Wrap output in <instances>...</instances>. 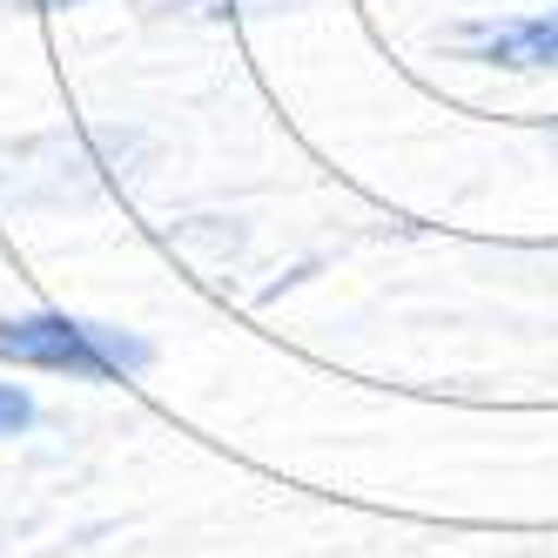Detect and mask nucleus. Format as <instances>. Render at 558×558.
I'll list each match as a JSON object with an SVG mask.
<instances>
[{
  "instance_id": "nucleus-4",
  "label": "nucleus",
  "mask_w": 558,
  "mask_h": 558,
  "mask_svg": "<svg viewBox=\"0 0 558 558\" xmlns=\"http://www.w3.org/2000/svg\"><path fill=\"white\" fill-rule=\"evenodd\" d=\"M27 8H41V14H54V8H82V0H27Z\"/></svg>"
},
{
  "instance_id": "nucleus-3",
  "label": "nucleus",
  "mask_w": 558,
  "mask_h": 558,
  "mask_svg": "<svg viewBox=\"0 0 558 558\" xmlns=\"http://www.w3.org/2000/svg\"><path fill=\"white\" fill-rule=\"evenodd\" d=\"M34 424V397L21 390V384H0V437H14V430H27Z\"/></svg>"
},
{
  "instance_id": "nucleus-1",
  "label": "nucleus",
  "mask_w": 558,
  "mask_h": 558,
  "mask_svg": "<svg viewBox=\"0 0 558 558\" xmlns=\"http://www.w3.org/2000/svg\"><path fill=\"white\" fill-rule=\"evenodd\" d=\"M0 364H27V371H61L82 384H122L148 371V343L108 324H82V316H0Z\"/></svg>"
},
{
  "instance_id": "nucleus-2",
  "label": "nucleus",
  "mask_w": 558,
  "mask_h": 558,
  "mask_svg": "<svg viewBox=\"0 0 558 558\" xmlns=\"http://www.w3.org/2000/svg\"><path fill=\"white\" fill-rule=\"evenodd\" d=\"M471 54H477V61H492V68H518V74L558 68V14H532V21L477 27V34H471Z\"/></svg>"
}]
</instances>
